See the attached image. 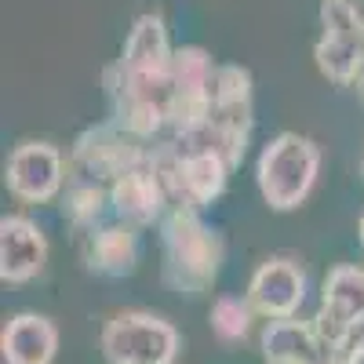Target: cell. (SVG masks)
<instances>
[{"mask_svg": "<svg viewBox=\"0 0 364 364\" xmlns=\"http://www.w3.org/2000/svg\"><path fill=\"white\" fill-rule=\"evenodd\" d=\"M223 237L197 208H171L161 223V281L178 295H204L219 277Z\"/></svg>", "mask_w": 364, "mask_h": 364, "instance_id": "cell-1", "label": "cell"}, {"mask_svg": "<svg viewBox=\"0 0 364 364\" xmlns=\"http://www.w3.org/2000/svg\"><path fill=\"white\" fill-rule=\"evenodd\" d=\"M321 175V146L299 132L273 135L255 161V186L269 211H295L314 193Z\"/></svg>", "mask_w": 364, "mask_h": 364, "instance_id": "cell-2", "label": "cell"}, {"mask_svg": "<svg viewBox=\"0 0 364 364\" xmlns=\"http://www.w3.org/2000/svg\"><path fill=\"white\" fill-rule=\"evenodd\" d=\"M106 84V102H109V120L120 124L128 135L142 142H157L161 132H168L171 120V77L142 80L128 77L117 63L102 73Z\"/></svg>", "mask_w": 364, "mask_h": 364, "instance_id": "cell-3", "label": "cell"}, {"mask_svg": "<svg viewBox=\"0 0 364 364\" xmlns=\"http://www.w3.org/2000/svg\"><path fill=\"white\" fill-rule=\"evenodd\" d=\"M99 346L106 364H175L182 350V336L161 314L124 310L102 324Z\"/></svg>", "mask_w": 364, "mask_h": 364, "instance_id": "cell-4", "label": "cell"}, {"mask_svg": "<svg viewBox=\"0 0 364 364\" xmlns=\"http://www.w3.org/2000/svg\"><path fill=\"white\" fill-rule=\"evenodd\" d=\"M149 146L154 142H142V139L128 135L113 120H99V124H91L77 135V142L70 149V175L113 186L120 175L146 164Z\"/></svg>", "mask_w": 364, "mask_h": 364, "instance_id": "cell-5", "label": "cell"}, {"mask_svg": "<svg viewBox=\"0 0 364 364\" xmlns=\"http://www.w3.org/2000/svg\"><path fill=\"white\" fill-rule=\"evenodd\" d=\"M70 157L48 139H26L4 164V186L22 204H48L66 190Z\"/></svg>", "mask_w": 364, "mask_h": 364, "instance_id": "cell-6", "label": "cell"}, {"mask_svg": "<svg viewBox=\"0 0 364 364\" xmlns=\"http://www.w3.org/2000/svg\"><path fill=\"white\" fill-rule=\"evenodd\" d=\"M314 324L339 350L353 346L357 328H364V266L339 262L328 269L324 288H321V310Z\"/></svg>", "mask_w": 364, "mask_h": 364, "instance_id": "cell-7", "label": "cell"}, {"mask_svg": "<svg viewBox=\"0 0 364 364\" xmlns=\"http://www.w3.org/2000/svg\"><path fill=\"white\" fill-rule=\"evenodd\" d=\"M306 269L291 255H273L255 266L248 281V302L252 310L266 321H288L299 314V306L306 302Z\"/></svg>", "mask_w": 364, "mask_h": 364, "instance_id": "cell-8", "label": "cell"}, {"mask_svg": "<svg viewBox=\"0 0 364 364\" xmlns=\"http://www.w3.org/2000/svg\"><path fill=\"white\" fill-rule=\"evenodd\" d=\"M259 346L266 364H339L346 357V350L324 339L314 321H299V317L266 321Z\"/></svg>", "mask_w": 364, "mask_h": 364, "instance_id": "cell-9", "label": "cell"}, {"mask_svg": "<svg viewBox=\"0 0 364 364\" xmlns=\"http://www.w3.org/2000/svg\"><path fill=\"white\" fill-rule=\"evenodd\" d=\"M109 204H113V219L128 223V226H154L164 223V215L171 211V197L164 190L161 175L146 164L132 168L128 175H120L113 186H109Z\"/></svg>", "mask_w": 364, "mask_h": 364, "instance_id": "cell-10", "label": "cell"}, {"mask_svg": "<svg viewBox=\"0 0 364 364\" xmlns=\"http://www.w3.org/2000/svg\"><path fill=\"white\" fill-rule=\"evenodd\" d=\"M48 262V237L29 215H4L0 219V281L4 284H29L44 273Z\"/></svg>", "mask_w": 364, "mask_h": 364, "instance_id": "cell-11", "label": "cell"}, {"mask_svg": "<svg viewBox=\"0 0 364 364\" xmlns=\"http://www.w3.org/2000/svg\"><path fill=\"white\" fill-rule=\"evenodd\" d=\"M171 58H175V48H171V37H168L164 15L146 11V15H139L132 22L124 51H120L117 66L124 70L128 77L157 80V77H168L171 73Z\"/></svg>", "mask_w": 364, "mask_h": 364, "instance_id": "cell-12", "label": "cell"}, {"mask_svg": "<svg viewBox=\"0 0 364 364\" xmlns=\"http://www.w3.org/2000/svg\"><path fill=\"white\" fill-rule=\"evenodd\" d=\"M139 255H142L139 226H128L120 219L99 226L84 240V266L91 273H99V277H109V281L132 277V273L139 269Z\"/></svg>", "mask_w": 364, "mask_h": 364, "instance_id": "cell-13", "label": "cell"}, {"mask_svg": "<svg viewBox=\"0 0 364 364\" xmlns=\"http://www.w3.org/2000/svg\"><path fill=\"white\" fill-rule=\"evenodd\" d=\"M0 353L8 364H51L58 353V328L44 314H15L0 331Z\"/></svg>", "mask_w": 364, "mask_h": 364, "instance_id": "cell-14", "label": "cell"}, {"mask_svg": "<svg viewBox=\"0 0 364 364\" xmlns=\"http://www.w3.org/2000/svg\"><path fill=\"white\" fill-rule=\"evenodd\" d=\"M106 211H113L109 204V186L91 178H66L63 190V219L77 230V233H95L99 226H106Z\"/></svg>", "mask_w": 364, "mask_h": 364, "instance_id": "cell-15", "label": "cell"}, {"mask_svg": "<svg viewBox=\"0 0 364 364\" xmlns=\"http://www.w3.org/2000/svg\"><path fill=\"white\" fill-rule=\"evenodd\" d=\"M314 63L321 70V77H328L339 87H353L364 66V41L353 37H317L314 44Z\"/></svg>", "mask_w": 364, "mask_h": 364, "instance_id": "cell-16", "label": "cell"}, {"mask_svg": "<svg viewBox=\"0 0 364 364\" xmlns=\"http://www.w3.org/2000/svg\"><path fill=\"white\" fill-rule=\"evenodd\" d=\"M259 314L252 310L248 295H219L211 302V314H208V324L215 331L219 343H245L252 336V321Z\"/></svg>", "mask_w": 364, "mask_h": 364, "instance_id": "cell-17", "label": "cell"}, {"mask_svg": "<svg viewBox=\"0 0 364 364\" xmlns=\"http://www.w3.org/2000/svg\"><path fill=\"white\" fill-rule=\"evenodd\" d=\"M321 33L364 41V11L353 0H321Z\"/></svg>", "mask_w": 364, "mask_h": 364, "instance_id": "cell-18", "label": "cell"}, {"mask_svg": "<svg viewBox=\"0 0 364 364\" xmlns=\"http://www.w3.org/2000/svg\"><path fill=\"white\" fill-rule=\"evenodd\" d=\"M339 364H364V336H360V339H353V346L346 350V357H343Z\"/></svg>", "mask_w": 364, "mask_h": 364, "instance_id": "cell-19", "label": "cell"}, {"mask_svg": "<svg viewBox=\"0 0 364 364\" xmlns=\"http://www.w3.org/2000/svg\"><path fill=\"white\" fill-rule=\"evenodd\" d=\"M357 240H360V252H364V211H360V223H357Z\"/></svg>", "mask_w": 364, "mask_h": 364, "instance_id": "cell-20", "label": "cell"}, {"mask_svg": "<svg viewBox=\"0 0 364 364\" xmlns=\"http://www.w3.org/2000/svg\"><path fill=\"white\" fill-rule=\"evenodd\" d=\"M353 87H357V95L364 99V66H360V77H357V84H353Z\"/></svg>", "mask_w": 364, "mask_h": 364, "instance_id": "cell-21", "label": "cell"}, {"mask_svg": "<svg viewBox=\"0 0 364 364\" xmlns=\"http://www.w3.org/2000/svg\"><path fill=\"white\" fill-rule=\"evenodd\" d=\"M360 175H364V149H360Z\"/></svg>", "mask_w": 364, "mask_h": 364, "instance_id": "cell-22", "label": "cell"}]
</instances>
